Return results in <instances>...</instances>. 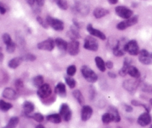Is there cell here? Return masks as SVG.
Segmentation results:
<instances>
[{"label":"cell","mask_w":152,"mask_h":128,"mask_svg":"<svg viewBox=\"0 0 152 128\" xmlns=\"http://www.w3.org/2000/svg\"><path fill=\"white\" fill-rule=\"evenodd\" d=\"M26 1L30 6H34L36 2V0H26Z\"/></svg>","instance_id":"cell-48"},{"label":"cell","mask_w":152,"mask_h":128,"mask_svg":"<svg viewBox=\"0 0 152 128\" xmlns=\"http://www.w3.org/2000/svg\"><path fill=\"white\" fill-rule=\"evenodd\" d=\"M29 117L32 118L33 119L37 121V122H42L43 120H44V116H43L42 114L39 113H37L33 114L32 116H30Z\"/></svg>","instance_id":"cell-34"},{"label":"cell","mask_w":152,"mask_h":128,"mask_svg":"<svg viewBox=\"0 0 152 128\" xmlns=\"http://www.w3.org/2000/svg\"><path fill=\"white\" fill-rule=\"evenodd\" d=\"M108 1L111 4H115L118 2V0H108Z\"/></svg>","instance_id":"cell-49"},{"label":"cell","mask_w":152,"mask_h":128,"mask_svg":"<svg viewBox=\"0 0 152 128\" xmlns=\"http://www.w3.org/2000/svg\"><path fill=\"white\" fill-rule=\"evenodd\" d=\"M87 31L91 35H92L93 36L97 37V38L100 39L102 40H105L106 39V36H105V34L102 32V31H99L97 29H95L93 26H92L91 24H88L87 25Z\"/></svg>","instance_id":"cell-13"},{"label":"cell","mask_w":152,"mask_h":128,"mask_svg":"<svg viewBox=\"0 0 152 128\" xmlns=\"http://www.w3.org/2000/svg\"><path fill=\"white\" fill-rule=\"evenodd\" d=\"M139 85V82L132 79H128L123 82V87L129 92L134 91Z\"/></svg>","instance_id":"cell-15"},{"label":"cell","mask_w":152,"mask_h":128,"mask_svg":"<svg viewBox=\"0 0 152 128\" xmlns=\"http://www.w3.org/2000/svg\"><path fill=\"white\" fill-rule=\"evenodd\" d=\"M23 61L22 58L21 57H16L12 59L11 60L9 61L8 62V67L12 69H16V68L20 65V64L22 63V62Z\"/></svg>","instance_id":"cell-22"},{"label":"cell","mask_w":152,"mask_h":128,"mask_svg":"<svg viewBox=\"0 0 152 128\" xmlns=\"http://www.w3.org/2000/svg\"><path fill=\"white\" fill-rule=\"evenodd\" d=\"M115 12L117 16L124 19H130L133 16V11L125 6H117L115 8Z\"/></svg>","instance_id":"cell-4"},{"label":"cell","mask_w":152,"mask_h":128,"mask_svg":"<svg viewBox=\"0 0 152 128\" xmlns=\"http://www.w3.org/2000/svg\"><path fill=\"white\" fill-rule=\"evenodd\" d=\"M52 90L48 84H44L39 87L37 90V95L41 99H47L51 95Z\"/></svg>","instance_id":"cell-8"},{"label":"cell","mask_w":152,"mask_h":128,"mask_svg":"<svg viewBox=\"0 0 152 128\" xmlns=\"http://www.w3.org/2000/svg\"><path fill=\"white\" fill-rule=\"evenodd\" d=\"M108 112L112 115L114 122H120V120H121V118H120V113H119L118 110L117 108L112 106L110 107L109 110H108Z\"/></svg>","instance_id":"cell-24"},{"label":"cell","mask_w":152,"mask_h":128,"mask_svg":"<svg viewBox=\"0 0 152 128\" xmlns=\"http://www.w3.org/2000/svg\"><path fill=\"white\" fill-rule=\"evenodd\" d=\"M15 86H16V87L18 89V90L22 89V87H23V82H22V80L20 79L16 80V83H15Z\"/></svg>","instance_id":"cell-41"},{"label":"cell","mask_w":152,"mask_h":128,"mask_svg":"<svg viewBox=\"0 0 152 128\" xmlns=\"http://www.w3.org/2000/svg\"><path fill=\"white\" fill-rule=\"evenodd\" d=\"M91 89L90 91H89V93H90V98L91 100H93L94 98L95 97V90H94V89H92L93 87H91Z\"/></svg>","instance_id":"cell-45"},{"label":"cell","mask_w":152,"mask_h":128,"mask_svg":"<svg viewBox=\"0 0 152 128\" xmlns=\"http://www.w3.org/2000/svg\"><path fill=\"white\" fill-rule=\"evenodd\" d=\"M12 105L10 103H7V102H4L3 100H0V110L2 111H7L10 109L12 108Z\"/></svg>","instance_id":"cell-31"},{"label":"cell","mask_w":152,"mask_h":128,"mask_svg":"<svg viewBox=\"0 0 152 128\" xmlns=\"http://www.w3.org/2000/svg\"><path fill=\"white\" fill-rule=\"evenodd\" d=\"M105 66H106V68H108V69H112L113 67H114V65H113V62H111V61H108V62H106V63H105Z\"/></svg>","instance_id":"cell-43"},{"label":"cell","mask_w":152,"mask_h":128,"mask_svg":"<svg viewBox=\"0 0 152 128\" xmlns=\"http://www.w3.org/2000/svg\"><path fill=\"white\" fill-rule=\"evenodd\" d=\"M76 72H77V68H76L75 65H71L67 69V74H68V76H71L75 75Z\"/></svg>","instance_id":"cell-35"},{"label":"cell","mask_w":152,"mask_h":128,"mask_svg":"<svg viewBox=\"0 0 152 128\" xmlns=\"http://www.w3.org/2000/svg\"><path fill=\"white\" fill-rule=\"evenodd\" d=\"M142 90L145 93H152V86L149 85V84H144L142 87Z\"/></svg>","instance_id":"cell-39"},{"label":"cell","mask_w":152,"mask_h":128,"mask_svg":"<svg viewBox=\"0 0 152 128\" xmlns=\"http://www.w3.org/2000/svg\"><path fill=\"white\" fill-rule=\"evenodd\" d=\"M37 22H39V25H41L44 28H48V27L49 26V25H48L46 20L45 21L44 19L41 17V16H37Z\"/></svg>","instance_id":"cell-38"},{"label":"cell","mask_w":152,"mask_h":128,"mask_svg":"<svg viewBox=\"0 0 152 128\" xmlns=\"http://www.w3.org/2000/svg\"><path fill=\"white\" fill-rule=\"evenodd\" d=\"M19 119L18 117H12V118L9 120L7 125L3 128H15L17 126V124H19Z\"/></svg>","instance_id":"cell-29"},{"label":"cell","mask_w":152,"mask_h":128,"mask_svg":"<svg viewBox=\"0 0 152 128\" xmlns=\"http://www.w3.org/2000/svg\"><path fill=\"white\" fill-rule=\"evenodd\" d=\"M55 41L52 39L49 38L45 41H41L37 44V47L39 50H48V51H52L54 48Z\"/></svg>","instance_id":"cell-9"},{"label":"cell","mask_w":152,"mask_h":128,"mask_svg":"<svg viewBox=\"0 0 152 128\" xmlns=\"http://www.w3.org/2000/svg\"><path fill=\"white\" fill-rule=\"evenodd\" d=\"M36 128H45V127H44V126L41 125V124H39V125L37 126V127H36Z\"/></svg>","instance_id":"cell-51"},{"label":"cell","mask_w":152,"mask_h":128,"mask_svg":"<svg viewBox=\"0 0 152 128\" xmlns=\"http://www.w3.org/2000/svg\"><path fill=\"white\" fill-rule=\"evenodd\" d=\"M81 73L83 74V76L86 79V80L88 82L94 83L97 81L98 77L96 73L91 69L87 65H83L81 68Z\"/></svg>","instance_id":"cell-1"},{"label":"cell","mask_w":152,"mask_h":128,"mask_svg":"<svg viewBox=\"0 0 152 128\" xmlns=\"http://www.w3.org/2000/svg\"><path fill=\"white\" fill-rule=\"evenodd\" d=\"M45 1V0H36V2H37V5L39 6V7H42V6L44 5Z\"/></svg>","instance_id":"cell-46"},{"label":"cell","mask_w":152,"mask_h":128,"mask_svg":"<svg viewBox=\"0 0 152 128\" xmlns=\"http://www.w3.org/2000/svg\"><path fill=\"white\" fill-rule=\"evenodd\" d=\"M46 119H47L48 121L51 123H53V124H59L62 121V117L58 113L50 114V115L48 116Z\"/></svg>","instance_id":"cell-23"},{"label":"cell","mask_w":152,"mask_h":128,"mask_svg":"<svg viewBox=\"0 0 152 128\" xmlns=\"http://www.w3.org/2000/svg\"><path fill=\"white\" fill-rule=\"evenodd\" d=\"M68 43H67L62 38H56L55 39V44L57 46L59 50L62 52H65L68 50Z\"/></svg>","instance_id":"cell-18"},{"label":"cell","mask_w":152,"mask_h":128,"mask_svg":"<svg viewBox=\"0 0 152 128\" xmlns=\"http://www.w3.org/2000/svg\"><path fill=\"white\" fill-rule=\"evenodd\" d=\"M3 59H4V55H3L2 52L1 51V48H0V62H2Z\"/></svg>","instance_id":"cell-50"},{"label":"cell","mask_w":152,"mask_h":128,"mask_svg":"<svg viewBox=\"0 0 152 128\" xmlns=\"http://www.w3.org/2000/svg\"><path fill=\"white\" fill-rule=\"evenodd\" d=\"M138 22V16H134L131 17L130 19H126L125 21L120 22L117 24V28L120 31H124V30L127 29L128 28L133 25H136Z\"/></svg>","instance_id":"cell-3"},{"label":"cell","mask_w":152,"mask_h":128,"mask_svg":"<svg viewBox=\"0 0 152 128\" xmlns=\"http://www.w3.org/2000/svg\"><path fill=\"white\" fill-rule=\"evenodd\" d=\"M23 60L25 61H34L36 60V56L33 54H28L26 56L22 57Z\"/></svg>","instance_id":"cell-40"},{"label":"cell","mask_w":152,"mask_h":128,"mask_svg":"<svg viewBox=\"0 0 152 128\" xmlns=\"http://www.w3.org/2000/svg\"><path fill=\"white\" fill-rule=\"evenodd\" d=\"M139 61L142 64L145 65H151L152 64V53H149L148 50H140L139 53Z\"/></svg>","instance_id":"cell-7"},{"label":"cell","mask_w":152,"mask_h":128,"mask_svg":"<svg viewBox=\"0 0 152 128\" xmlns=\"http://www.w3.org/2000/svg\"><path fill=\"white\" fill-rule=\"evenodd\" d=\"M48 25L56 31H62L64 29V23L62 21L48 16L46 18Z\"/></svg>","instance_id":"cell-2"},{"label":"cell","mask_w":152,"mask_h":128,"mask_svg":"<svg viewBox=\"0 0 152 128\" xmlns=\"http://www.w3.org/2000/svg\"><path fill=\"white\" fill-rule=\"evenodd\" d=\"M55 93L60 96L61 97H65L66 96V88L65 84L59 82L55 87Z\"/></svg>","instance_id":"cell-19"},{"label":"cell","mask_w":152,"mask_h":128,"mask_svg":"<svg viewBox=\"0 0 152 128\" xmlns=\"http://www.w3.org/2000/svg\"><path fill=\"white\" fill-rule=\"evenodd\" d=\"M67 51L71 56H77L80 52V42L77 40H71L68 44Z\"/></svg>","instance_id":"cell-11"},{"label":"cell","mask_w":152,"mask_h":128,"mask_svg":"<svg viewBox=\"0 0 152 128\" xmlns=\"http://www.w3.org/2000/svg\"><path fill=\"white\" fill-rule=\"evenodd\" d=\"M79 28L77 27H71L70 31L68 32V36L71 39V40H77L80 37V33L78 31Z\"/></svg>","instance_id":"cell-21"},{"label":"cell","mask_w":152,"mask_h":128,"mask_svg":"<svg viewBox=\"0 0 152 128\" xmlns=\"http://www.w3.org/2000/svg\"><path fill=\"white\" fill-rule=\"evenodd\" d=\"M125 110H126V112L128 113H131L133 111V108H132V107L128 105H125Z\"/></svg>","instance_id":"cell-44"},{"label":"cell","mask_w":152,"mask_h":128,"mask_svg":"<svg viewBox=\"0 0 152 128\" xmlns=\"http://www.w3.org/2000/svg\"><path fill=\"white\" fill-rule=\"evenodd\" d=\"M2 39H3V41H4V43L6 44V45H7V44H10V43L12 42L11 37H10V36L9 35L8 33L3 34Z\"/></svg>","instance_id":"cell-37"},{"label":"cell","mask_w":152,"mask_h":128,"mask_svg":"<svg viewBox=\"0 0 152 128\" xmlns=\"http://www.w3.org/2000/svg\"><path fill=\"white\" fill-rule=\"evenodd\" d=\"M150 103H151V105H152V99H150Z\"/></svg>","instance_id":"cell-52"},{"label":"cell","mask_w":152,"mask_h":128,"mask_svg":"<svg viewBox=\"0 0 152 128\" xmlns=\"http://www.w3.org/2000/svg\"><path fill=\"white\" fill-rule=\"evenodd\" d=\"M102 120L104 124H109L111 121H114V118H113L112 115L109 112H108L103 114V116H102Z\"/></svg>","instance_id":"cell-30"},{"label":"cell","mask_w":152,"mask_h":128,"mask_svg":"<svg viewBox=\"0 0 152 128\" xmlns=\"http://www.w3.org/2000/svg\"><path fill=\"white\" fill-rule=\"evenodd\" d=\"M108 75L110 78H112V79H115L116 77H117V75H116L114 72H111V71H110V72L108 73Z\"/></svg>","instance_id":"cell-47"},{"label":"cell","mask_w":152,"mask_h":128,"mask_svg":"<svg viewBox=\"0 0 152 128\" xmlns=\"http://www.w3.org/2000/svg\"><path fill=\"white\" fill-rule=\"evenodd\" d=\"M151 116L148 112H145L144 113L141 114L137 119V123L142 127H145L151 124Z\"/></svg>","instance_id":"cell-12"},{"label":"cell","mask_w":152,"mask_h":128,"mask_svg":"<svg viewBox=\"0 0 152 128\" xmlns=\"http://www.w3.org/2000/svg\"><path fill=\"white\" fill-rule=\"evenodd\" d=\"M2 96L5 99H10V100H14L17 98V93L13 89L10 88V87H7L3 90Z\"/></svg>","instance_id":"cell-16"},{"label":"cell","mask_w":152,"mask_h":128,"mask_svg":"<svg viewBox=\"0 0 152 128\" xmlns=\"http://www.w3.org/2000/svg\"><path fill=\"white\" fill-rule=\"evenodd\" d=\"M23 111L26 116H29L31 113L34 111V105L31 102H25L23 104Z\"/></svg>","instance_id":"cell-20"},{"label":"cell","mask_w":152,"mask_h":128,"mask_svg":"<svg viewBox=\"0 0 152 128\" xmlns=\"http://www.w3.org/2000/svg\"><path fill=\"white\" fill-rule=\"evenodd\" d=\"M84 47L86 50H91V51H96L99 47V44L96 39H95L93 36H88L85 39Z\"/></svg>","instance_id":"cell-5"},{"label":"cell","mask_w":152,"mask_h":128,"mask_svg":"<svg viewBox=\"0 0 152 128\" xmlns=\"http://www.w3.org/2000/svg\"><path fill=\"white\" fill-rule=\"evenodd\" d=\"M73 96H74V97L75 98L76 100L79 102L80 105H83V104L85 103L84 97H83V94H82V93L80 92V90H74V92H73Z\"/></svg>","instance_id":"cell-27"},{"label":"cell","mask_w":152,"mask_h":128,"mask_svg":"<svg viewBox=\"0 0 152 128\" xmlns=\"http://www.w3.org/2000/svg\"><path fill=\"white\" fill-rule=\"evenodd\" d=\"M150 128H152V125L151 126V127H150Z\"/></svg>","instance_id":"cell-53"},{"label":"cell","mask_w":152,"mask_h":128,"mask_svg":"<svg viewBox=\"0 0 152 128\" xmlns=\"http://www.w3.org/2000/svg\"><path fill=\"white\" fill-rule=\"evenodd\" d=\"M55 1H56L58 7H59L60 9H62V10H65L68 9V5L66 0H55Z\"/></svg>","instance_id":"cell-32"},{"label":"cell","mask_w":152,"mask_h":128,"mask_svg":"<svg viewBox=\"0 0 152 128\" xmlns=\"http://www.w3.org/2000/svg\"><path fill=\"white\" fill-rule=\"evenodd\" d=\"M33 84L35 87H37L39 88L41 87L42 84H44V79H43L42 76H37L34 77L33 79Z\"/></svg>","instance_id":"cell-28"},{"label":"cell","mask_w":152,"mask_h":128,"mask_svg":"<svg viewBox=\"0 0 152 128\" xmlns=\"http://www.w3.org/2000/svg\"><path fill=\"white\" fill-rule=\"evenodd\" d=\"M109 13V11L107 9L103 8V7H96L94 10V16L96 19H100V18L104 17L106 15Z\"/></svg>","instance_id":"cell-17"},{"label":"cell","mask_w":152,"mask_h":128,"mask_svg":"<svg viewBox=\"0 0 152 128\" xmlns=\"http://www.w3.org/2000/svg\"><path fill=\"white\" fill-rule=\"evenodd\" d=\"M59 115L61 116L64 121H68L71 120V116H72V113H71V109L69 106L67 104H62L59 109Z\"/></svg>","instance_id":"cell-10"},{"label":"cell","mask_w":152,"mask_h":128,"mask_svg":"<svg viewBox=\"0 0 152 128\" xmlns=\"http://www.w3.org/2000/svg\"><path fill=\"white\" fill-rule=\"evenodd\" d=\"M95 62L97 66L98 69L101 71V72H105L106 70V66H105V62H104L103 59L99 56H96L95 58Z\"/></svg>","instance_id":"cell-26"},{"label":"cell","mask_w":152,"mask_h":128,"mask_svg":"<svg viewBox=\"0 0 152 128\" xmlns=\"http://www.w3.org/2000/svg\"><path fill=\"white\" fill-rule=\"evenodd\" d=\"M6 46H7V47H6V50H7V53H13V52L15 51V49H16V44H15L14 42L12 41L10 44H7V45Z\"/></svg>","instance_id":"cell-36"},{"label":"cell","mask_w":152,"mask_h":128,"mask_svg":"<svg viewBox=\"0 0 152 128\" xmlns=\"http://www.w3.org/2000/svg\"><path fill=\"white\" fill-rule=\"evenodd\" d=\"M128 74L130 75L132 77H133V78H135V79H139L141 76V73L140 72L139 70H138L136 67L133 66V65H132V66L129 68Z\"/></svg>","instance_id":"cell-25"},{"label":"cell","mask_w":152,"mask_h":128,"mask_svg":"<svg viewBox=\"0 0 152 128\" xmlns=\"http://www.w3.org/2000/svg\"><path fill=\"white\" fill-rule=\"evenodd\" d=\"M126 51L132 56H137L140 53L138 43L136 40H131L126 44Z\"/></svg>","instance_id":"cell-6"},{"label":"cell","mask_w":152,"mask_h":128,"mask_svg":"<svg viewBox=\"0 0 152 128\" xmlns=\"http://www.w3.org/2000/svg\"><path fill=\"white\" fill-rule=\"evenodd\" d=\"M93 114V110L88 105H84L81 111V119L83 121H86L91 117Z\"/></svg>","instance_id":"cell-14"},{"label":"cell","mask_w":152,"mask_h":128,"mask_svg":"<svg viewBox=\"0 0 152 128\" xmlns=\"http://www.w3.org/2000/svg\"><path fill=\"white\" fill-rule=\"evenodd\" d=\"M6 11H7V8L4 4L2 2H0V13L3 15L6 13Z\"/></svg>","instance_id":"cell-42"},{"label":"cell","mask_w":152,"mask_h":128,"mask_svg":"<svg viewBox=\"0 0 152 128\" xmlns=\"http://www.w3.org/2000/svg\"><path fill=\"white\" fill-rule=\"evenodd\" d=\"M65 82L70 88H74L76 87V81L71 76H66L65 78Z\"/></svg>","instance_id":"cell-33"}]
</instances>
